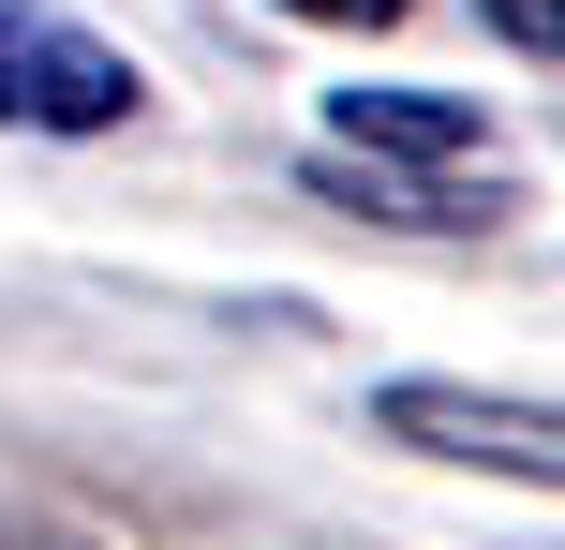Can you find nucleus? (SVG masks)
<instances>
[{
	"instance_id": "5",
	"label": "nucleus",
	"mask_w": 565,
	"mask_h": 550,
	"mask_svg": "<svg viewBox=\"0 0 565 550\" xmlns=\"http://www.w3.org/2000/svg\"><path fill=\"white\" fill-rule=\"evenodd\" d=\"M298 30H402V0H282Z\"/></svg>"
},
{
	"instance_id": "4",
	"label": "nucleus",
	"mask_w": 565,
	"mask_h": 550,
	"mask_svg": "<svg viewBox=\"0 0 565 550\" xmlns=\"http://www.w3.org/2000/svg\"><path fill=\"white\" fill-rule=\"evenodd\" d=\"M477 30H507L521 60H565V0H477Z\"/></svg>"
},
{
	"instance_id": "1",
	"label": "nucleus",
	"mask_w": 565,
	"mask_h": 550,
	"mask_svg": "<svg viewBox=\"0 0 565 550\" xmlns=\"http://www.w3.org/2000/svg\"><path fill=\"white\" fill-rule=\"evenodd\" d=\"M372 224H507L521 179L491 164V119L461 89H328V164Z\"/></svg>"
},
{
	"instance_id": "3",
	"label": "nucleus",
	"mask_w": 565,
	"mask_h": 550,
	"mask_svg": "<svg viewBox=\"0 0 565 550\" xmlns=\"http://www.w3.org/2000/svg\"><path fill=\"white\" fill-rule=\"evenodd\" d=\"M135 105H149V75L105 45V30L0 0V134H119Z\"/></svg>"
},
{
	"instance_id": "2",
	"label": "nucleus",
	"mask_w": 565,
	"mask_h": 550,
	"mask_svg": "<svg viewBox=\"0 0 565 550\" xmlns=\"http://www.w3.org/2000/svg\"><path fill=\"white\" fill-rule=\"evenodd\" d=\"M372 432H387V446H417V462H461V476H521V492H565V402H536V387L387 373V387H372Z\"/></svg>"
}]
</instances>
